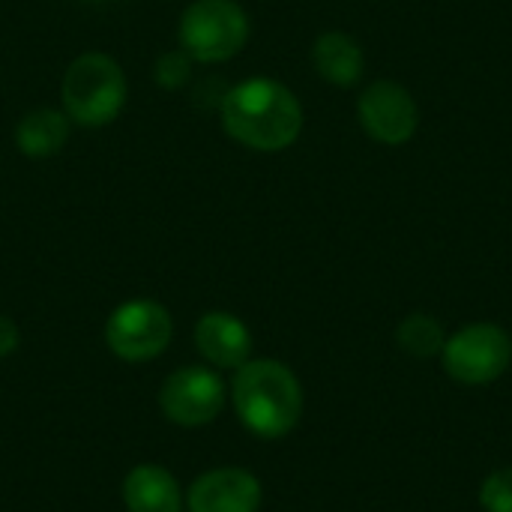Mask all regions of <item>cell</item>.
Returning a JSON list of instances; mask_svg holds the SVG:
<instances>
[{
  "label": "cell",
  "instance_id": "obj_3",
  "mask_svg": "<svg viewBox=\"0 0 512 512\" xmlns=\"http://www.w3.org/2000/svg\"><path fill=\"white\" fill-rule=\"evenodd\" d=\"M126 75L120 63L102 51H87L75 57L60 84V102L69 123L84 129L108 126L120 117L126 105Z\"/></svg>",
  "mask_w": 512,
  "mask_h": 512
},
{
  "label": "cell",
  "instance_id": "obj_9",
  "mask_svg": "<svg viewBox=\"0 0 512 512\" xmlns=\"http://www.w3.org/2000/svg\"><path fill=\"white\" fill-rule=\"evenodd\" d=\"M261 501V480L243 468H213L186 492L189 512H258Z\"/></svg>",
  "mask_w": 512,
  "mask_h": 512
},
{
  "label": "cell",
  "instance_id": "obj_10",
  "mask_svg": "<svg viewBox=\"0 0 512 512\" xmlns=\"http://www.w3.org/2000/svg\"><path fill=\"white\" fill-rule=\"evenodd\" d=\"M195 348L213 369H240L252 360V333L231 312H207L195 324Z\"/></svg>",
  "mask_w": 512,
  "mask_h": 512
},
{
  "label": "cell",
  "instance_id": "obj_13",
  "mask_svg": "<svg viewBox=\"0 0 512 512\" xmlns=\"http://www.w3.org/2000/svg\"><path fill=\"white\" fill-rule=\"evenodd\" d=\"M69 117L57 108H33L15 123V147L30 159H48L69 138Z\"/></svg>",
  "mask_w": 512,
  "mask_h": 512
},
{
  "label": "cell",
  "instance_id": "obj_17",
  "mask_svg": "<svg viewBox=\"0 0 512 512\" xmlns=\"http://www.w3.org/2000/svg\"><path fill=\"white\" fill-rule=\"evenodd\" d=\"M21 345V330L9 315H0V360L12 357Z\"/></svg>",
  "mask_w": 512,
  "mask_h": 512
},
{
  "label": "cell",
  "instance_id": "obj_6",
  "mask_svg": "<svg viewBox=\"0 0 512 512\" xmlns=\"http://www.w3.org/2000/svg\"><path fill=\"white\" fill-rule=\"evenodd\" d=\"M174 336L171 312L156 300H126L105 321V342L114 357L126 363L156 360Z\"/></svg>",
  "mask_w": 512,
  "mask_h": 512
},
{
  "label": "cell",
  "instance_id": "obj_8",
  "mask_svg": "<svg viewBox=\"0 0 512 512\" xmlns=\"http://www.w3.org/2000/svg\"><path fill=\"white\" fill-rule=\"evenodd\" d=\"M357 117L363 132L387 147H402L417 135L420 126V108L408 87L399 81L381 78L372 81L360 99H357Z\"/></svg>",
  "mask_w": 512,
  "mask_h": 512
},
{
  "label": "cell",
  "instance_id": "obj_7",
  "mask_svg": "<svg viewBox=\"0 0 512 512\" xmlns=\"http://www.w3.org/2000/svg\"><path fill=\"white\" fill-rule=\"evenodd\" d=\"M228 402L225 381L210 366H180L159 387V411L180 429L210 426Z\"/></svg>",
  "mask_w": 512,
  "mask_h": 512
},
{
  "label": "cell",
  "instance_id": "obj_5",
  "mask_svg": "<svg viewBox=\"0 0 512 512\" xmlns=\"http://www.w3.org/2000/svg\"><path fill=\"white\" fill-rule=\"evenodd\" d=\"M444 369L453 381L483 387L498 381L512 363L510 333L498 324L480 321L453 333L441 351Z\"/></svg>",
  "mask_w": 512,
  "mask_h": 512
},
{
  "label": "cell",
  "instance_id": "obj_2",
  "mask_svg": "<svg viewBox=\"0 0 512 512\" xmlns=\"http://www.w3.org/2000/svg\"><path fill=\"white\" fill-rule=\"evenodd\" d=\"M231 405L252 435L276 441L297 429L303 417V387L279 360H246L234 369Z\"/></svg>",
  "mask_w": 512,
  "mask_h": 512
},
{
  "label": "cell",
  "instance_id": "obj_1",
  "mask_svg": "<svg viewBox=\"0 0 512 512\" xmlns=\"http://www.w3.org/2000/svg\"><path fill=\"white\" fill-rule=\"evenodd\" d=\"M222 129L249 150L279 153L300 138L303 105L282 81L249 78L225 93Z\"/></svg>",
  "mask_w": 512,
  "mask_h": 512
},
{
  "label": "cell",
  "instance_id": "obj_16",
  "mask_svg": "<svg viewBox=\"0 0 512 512\" xmlns=\"http://www.w3.org/2000/svg\"><path fill=\"white\" fill-rule=\"evenodd\" d=\"M480 507L486 512H512V468H501L483 480Z\"/></svg>",
  "mask_w": 512,
  "mask_h": 512
},
{
  "label": "cell",
  "instance_id": "obj_15",
  "mask_svg": "<svg viewBox=\"0 0 512 512\" xmlns=\"http://www.w3.org/2000/svg\"><path fill=\"white\" fill-rule=\"evenodd\" d=\"M189 69H192V57L183 48H177V51L159 54V60L153 66V78H156L159 87L177 90V87H183L189 81Z\"/></svg>",
  "mask_w": 512,
  "mask_h": 512
},
{
  "label": "cell",
  "instance_id": "obj_14",
  "mask_svg": "<svg viewBox=\"0 0 512 512\" xmlns=\"http://www.w3.org/2000/svg\"><path fill=\"white\" fill-rule=\"evenodd\" d=\"M396 342L408 357L432 360V357H441V351L447 345V333H444V324L438 318H432L426 312H414L399 324Z\"/></svg>",
  "mask_w": 512,
  "mask_h": 512
},
{
  "label": "cell",
  "instance_id": "obj_11",
  "mask_svg": "<svg viewBox=\"0 0 512 512\" xmlns=\"http://www.w3.org/2000/svg\"><path fill=\"white\" fill-rule=\"evenodd\" d=\"M123 504L129 512H183L186 498L174 474L162 465H135L123 480Z\"/></svg>",
  "mask_w": 512,
  "mask_h": 512
},
{
  "label": "cell",
  "instance_id": "obj_4",
  "mask_svg": "<svg viewBox=\"0 0 512 512\" xmlns=\"http://www.w3.org/2000/svg\"><path fill=\"white\" fill-rule=\"evenodd\" d=\"M180 48L198 63H225L249 42V15L237 0H192L180 15Z\"/></svg>",
  "mask_w": 512,
  "mask_h": 512
},
{
  "label": "cell",
  "instance_id": "obj_12",
  "mask_svg": "<svg viewBox=\"0 0 512 512\" xmlns=\"http://www.w3.org/2000/svg\"><path fill=\"white\" fill-rule=\"evenodd\" d=\"M312 63L318 75L336 87H354L363 78L366 69V54L360 42L342 30L321 33L312 45Z\"/></svg>",
  "mask_w": 512,
  "mask_h": 512
}]
</instances>
